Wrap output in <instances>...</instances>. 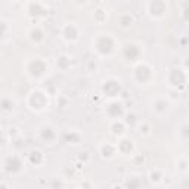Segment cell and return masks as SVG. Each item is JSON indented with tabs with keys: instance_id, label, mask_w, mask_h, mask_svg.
Wrapping results in <instances>:
<instances>
[{
	"instance_id": "2",
	"label": "cell",
	"mask_w": 189,
	"mask_h": 189,
	"mask_svg": "<svg viewBox=\"0 0 189 189\" xmlns=\"http://www.w3.org/2000/svg\"><path fill=\"white\" fill-rule=\"evenodd\" d=\"M188 166H189V163L186 161V160H180V161L177 163V166H176V167H177L180 172H186V170L189 169Z\"/></svg>"
},
{
	"instance_id": "1",
	"label": "cell",
	"mask_w": 189,
	"mask_h": 189,
	"mask_svg": "<svg viewBox=\"0 0 189 189\" xmlns=\"http://www.w3.org/2000/svg\"><path fill=\"white\" fill-rule=\"evenodd\" d=\"M163 179H164L163 174H161V172H158V170L149 173V180H151V183H154V185H160V183L163 182Z\"/></svg>"
}]
</instances>
